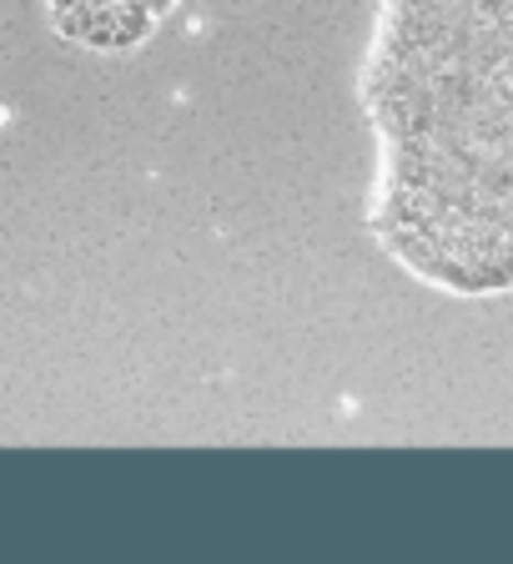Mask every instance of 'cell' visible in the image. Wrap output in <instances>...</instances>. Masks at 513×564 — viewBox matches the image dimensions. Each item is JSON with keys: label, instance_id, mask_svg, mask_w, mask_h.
<instances>
[{"label": "cell", "instance_id": "6da1fadb", "mask_svg": "<svg viewBox=\"0 0 513 564\" xmlns=\"http://www.w3.org/2000/svg\"><path fill=\"white\" fill-rule=\"evenodd\" d=\"M368 237L444 297H513V0H378Z\"/></svg>", "mask_w": 513, "mask_h": 564}, {"label": "cell", "instance_id": "7a4b0ae2", "mask_svg": "<svg viewBox=\"0 0 513 564\" xmlns=\"http://www.w3.org/2000/svg\"><path fill=\"white\" fill-rule=\"evenodd\" d=\"M187 0H46V15L61 41L81 51H137L166 25V15Z\"/></svg>", "mask_w": 513, "mask_h": 564}]
</instances>
